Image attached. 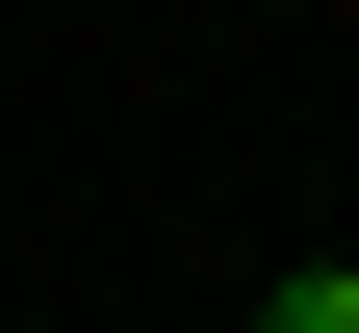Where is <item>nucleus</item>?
<instances>
[{
    "label": "nucleus",
    "instance_id": "nucleus-1",
    "mask_svg": "<svg viewBox=\"0 0 359 333\" xmlns=\"http://www.w3.org/2000/svg\"><path fill=\"white\" fill-rule=\"evenodd\" d=\"M257 333H359V282H283V308H257Z\"/></svg>",
    "mask_w": 359,
    "mask_h": 333
}]
</instances>
